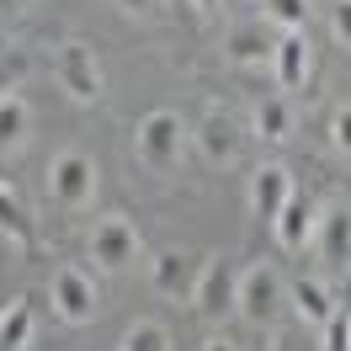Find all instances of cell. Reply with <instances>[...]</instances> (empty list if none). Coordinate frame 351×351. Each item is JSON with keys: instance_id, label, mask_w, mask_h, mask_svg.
<instances>
[{"instance_id": "cell-11", "label": "cell", "mask_w": 351, "mask_h": 351, "mask_svg": "<svg viewBox=\"0 0 351 351\" xmlns=\"http://www.w3.org/2000/svg\"><path fill=\"white\" fill-rule=\"evenodd\" d=\"M308 223H314V197L308 192H293V197L282 202V213L271 219V229H277V245L282 250H304V240H308Z\"/></svg>"}, {"instance_id": "cell-19", "label": "cell", "mask_w": 351, "mask_h": 351, "mask_svg": "<svg viewBox=\"0 0 351 351\" xmlns=\"http://www.w3.org/2000/svg\"><path fill=\"white\" fill-rule=\"evenodd\" d=\"M287 128H293V112H287V96H266L261 107H256V133H261L266 144H282Z\"/></svg>"}, {"instance_id": "cell-18", "label": "cell", "mask_w": 351, "mask_h": 351, "mask_svg": "<svg viewBox=\"0 0 351 351\" xmlns=\"http://www.w3.org/2000/svg\"><path fill=\"white\" fill-rule=\"evenodd\" d=\"M27 128H32V112H27V101L16 96V90H5V96H0V149L22 144Z\"/></svg>"}, {"instance_id": "cell-3", "label": "cell", "mask_w": 351, "mask_h": 351, "mask_svg": "<svg viewBox=\"0 0 351 351\" xmlns=\"http://www.w3.org/2000/svg\"><path fill=\"white\" fill-rule=\"evenodd\" d=\"M86 250H90V261L101 266V271H123V266L138 261V229H133L128 213H107V219H96Z\"/></svg>"}, {"instance_id": "cell-26", "label": "cell", "mask_w": 351, "mask_h": 351, "mask_svg": "<svg viewBox=\"0 0 351 351\" xmlns=\"http://www.w3.org/2000/svg\"><path fill=\"white\" fill-rule=\"evenodd\" d=\"M271 351H314L304 341V335H277V341H271Z\"/></svg>"}, {"instance_id": "cell-7", "label": "cell", "mask_w": 351, "mask_h": 351, "mask_svg": "<svg viewBox=\"0 0 351 351\" xmlns=\"http://www.w3.org/2000/svg\"><path fill=\"white\" fill-rule=\"evenodd\" d=\"M197 144H202V160H208V165H234L240 149H245L240 117L223 112V107H213L208 117H202V128H197Z\"/></svg>"}, {"instance_id": "cell-22", "label": "cell", "mask_w": 351, "mask_h": 351, "mask_svg": "<svg viewBox=\"0 0 351 351\" xmlns=\"http://www.w3.org/2000/svg\"><path fill=\"white\" fill-rule=\"evenodd\" d=\"M319 330H325V346H319V351H351V314H346V308H335Z\"/></svg>"}, {"instance_id": "cell-27", "label": "cell", "mask_w": 351, "mask_h": 351, "mask_svg": "<svg viewBox=\"0 0 351 351\" xmlns=\"http://www.w3.org/2000/svg\"><path fill=\"white\" fill-rule=\"evenodd\" d=\"M117 5H123V11H138V16H149L160 0H117Z\"/></svg>"}, {"instance_id": "cell-14", "label": "cell", "mask_w": 351, "mask_h": 351, "mask_svg": "<svg viewBox=\"0 0 351 351\" xmlns=\"http://www.w3.org/2000/svg\"><path fill=\"white\" fill-rule=\"evenodd\" d=\"M293 308H298L304 325H325L330 314H335V298H330V287L319 277H298L293 282Z\"/></svg>"}, {"instance_id": "cell-12", "label": "cell", "mask_w": 351, "mask_h": 351, "mask_svg": "<svg viewBox=\"0 0 351 351\" xmlns=\"http://www.w3.org/2000/svg\"><path fill=\"white\" fill-rule=\"evenodd\" d=\"M192 287H197L192 256H181V250H160V256H154V293H165V298H192Z\"/></svg>"}, {"instance_id": "cell-1", "label": "cell", "mask_w": 351, "mask_h": 351, "mask_svg": "<svg viewBox=\"0 0 351 351\" xmlns=\"http://www.w3.org/2000/svg\"><path fill=\"white\" fill-rule=\"evenodd\" d=\"M240 271L245 266L234 256H208V266L197 271V287H192V304H197L202 319H229L234 304H240Z\"/></svg>"}, {"instance_id": "cell-9", "label": "cell", "mask_w": 351, "mask_h": 351, "mask_svg": "<svg viewBox=\"0 0 351 351\" xmlns=\"http://www.w3.org/2000/svg\"><path fill=\"white\" fill-rule=\"evenodd\" d=\"M293 192H298V186H293L287 165H256V176H250V208H256V219L271 223Z\"/></svg>"}, {"instance_id": "cell-24", "label": "cell", "mask_w": 351, "mask_h": 351, "mask_svg": "<svg viewBox=\"0 0 351 351\" xmlns=\"http://www.w3.org/2000/svg\"><path fill=\"white\" fill-rule=\"evenodd\" d=\"M330 138H335V149L351 154V101L346 107H335V117H330Z\"/></svg>"}, {"instance_id": "cell-25", "label": "cell", "mask_w": 351, "mask_h": 351, "mask_svg": "<svg viewBox=\"0 0 351 351\" xmlns=\"http://www.w3.org/2000/svg\"><path fill=\"white\" fill-rule=\"evenodd\" d=\"M330 32L351 48V0H335V11H330Z\"/></svg>"}, {"instance_id": "cell-21", "label": "cell", "mask_w": 351, "mask_h": 351, "mask_svg": "<svg viewBox=\"0 0 351 351\" xmlns=\"http://www.w3.org/2000/svg\"><path fill=\"white\" fill-rule=\"evenodd\" d=\"M266 5V16L277 27H287V32H304V22H308V0H261Z\"/></svg>"}, {"instance_id": "cell-23", "label": "cell", "mask_w": 351, "mask_h": 351, "mask_svg": "<svg viewBox=\"0 0 351 351\" xmlns=\"http://www.w3.org/2000/svg\"><path fill=\"white\" fill-rule=\"evenodd\" d=\"M22 75H27V53H22V48H11V53H0V96L22 86Z\"/></svg>"}, {"instance_id": "cell-29", "label": "cell", "mask_w": 351, "mask_h": 351, "mask_svg": "<svg viewBox=\"0 0 351 351\" xmlns=\"http://www.w3.org/2000/svg\"><path fill=\"white\" fill-rule=\"evenodd\" d=\"M38 0H0V11H32Z\"/></svg>"}, {"instance_id": "cell-17", "label": "cell", "mask_w": 351, "mask_h": 351, "mask_svg": "<svg viewBox=\"0 0 351 351\" xmlns=\"http://www.w3.org/2000/svg\"><path fill=\"white\" fill-rule=\"evenodd\" d=\"M0 229L22 245V250H38V229L27 219V208L16 202V192H5V186H0Z\"/></svg>"}, {"instance_id": "cell-16", "label": "cell", "mask_w": 351, "mask_h": 351, "mask_svg": "<svg viewBox=\"0 0 351 351\" xmlns=\"http://www.w3.org/2000/svg\"><path fill=\"white\" fill-rule=\"evenodd\" d=\"M32 298H11L5 314H0V351H22L32 341Z\"/></svg>"}, {"instance_id": "cell-4", "label": "cell", "mask_w": 351, "mask_h": 351, "mask_svg": "<svg viewBox=\"0 0 351 351\" xmlns=\"http://www.w3.org/2000/svg\"><path fill=\"white\" fill-rule=\"evenodd\" d=\"M138 160L149 165V171H176V160H181V138H186V128H181V117L176 112H149L144 123H138Z\"/></svg>"}, {"instance_id": "cell-30", "label": "cell", "mask_w": 351, "mask_h": 351, "mask_svg": "<svg viewBox=\"0 0 351 351\" xmlns=\"http://www.w3.org/2000/svg\"><path fill=\"white\" fill-rule=\"evenodd\" d=\"M192 5H197V11H219V0H192Z\"/></svg>"}, {"instance_id": "cell-28", "label": "cell", "mask_w": 351, "mask_h": 351, "mask_svg": "<svg viewBox=\"0 0 351 351\" xmlns=\"http://www.w3.org/2000/svg\"><path fill=\"white\" fill-rule=\"evenodd\" d=\"M202 351H240V346H234L229 335H213V341H208V346H202Z\"/></svg>"}, {"instance_id": "cell-5", "label": "cell", "mask_w": 351, "mask_h": 351, "mask_svg": "<svg viewBox=\"0 0 351 351\" xmlns=\"http://www.w3.org/2000/svg\"><path fill=\"white\" fill-rule=\"evenodd\" d=\"M250 319V325L261 330L277 319V308H282V277L271 271V266H250V271H240V304H234Z\"/></svg>"}, {"instance_id": "cell-15", "label": "cell", "mask_w": 351, "mask_h": 351, "mask_svg": "<svg viewBox=\"0 0 351 351\" xmlns=\"http://www.w3.org/2000/svg\"><path fill=\"white\" fill-rule=\"evenodd\" d=\"M223 53H229L234 64H261V59H271V53H277V43H271L256 22H245V27H234V32L223 38Z\"/></svg>"}, {"instance_id": "cell-20", "label": "cell", "mask_w": 351, "mask_h": 351, "mask_svg": "<svg viewBox=\"0 0 351 351\" xmlns=\"http://www.w3.org/2000/svg\"><path fill=\"white\" fill-rule=\"evenodd\" d=\"M123 351H171V335H165L160 319H138V325H128V335H123Z\"/></svg>"}, {"instance_id": "cell-10", "label": "cell", "mask_w": 351, "mask_h": 351, "mask_svg": "<svg viewBox=\"0 0 351 351\" xmlns=\"http://www.w3.org/2000/svg\"><path fill=\"white\" fill-rule=\"evenodd\" d=\"M319 256H325L330 271H351V208L346 202L325 208V219H319Z\"/></svg>"}, {"instance_id": "cell-2", "label": "cell", "mask_w": 351, "mask_h": 351, "mask_svg": "<svg viewBox=\"0 0 351 351\" xmlns=\"http://www.w3.org/2000/svg\"><path fill=\"white\" fill-rule=\"evenodd\" d=\"M48 192L59 208H86L96 197V160L86 149H59L48 165Z\"/></svg>"}, {"instance_id": "cell-8", "label": "cell", "mask_w": 351, "mask_h": 351, "mask_svg": "<svg viewBox=\"0 0 351 351\" xmlns=\"http://www.w3.org/2000/svg\"><path fill=\"white\" fill-rule=\"evenodd\" d=\"M59 86L75 101H96L101 96V64H96L90 43H59Z\"/></svg>"}, {"instance_id": "cell-6", "label": "cell", "mask_w": 351, "mask_h": 351, "mask_svg": "<svg viewBox=\"0 0 351 351\" xmlns=\"http://www.w3.org/2000/svg\"><path fill=\"white\" fill-rule=\"evenodd\" d=\"M48 298H53L64 325H86L90 314H96V282H90V271H80V266H59Z\"/></svg>"}, {"instance_id": "cell-13", "label": "cell", "mask_w": 351, "mask_h": 351, "mask_svg": "<svg viewBox=\"0 0 351 351\" xmlns=\"http://www.w3.org/2000/svg\"><path fill=\"white\" fill-rule=\"evenodd\" d=\"M271 64H277V80L282 90H298L308 75V38L304 32H282L277 38V53H271Z\"/></svg>"}]
</instances>
